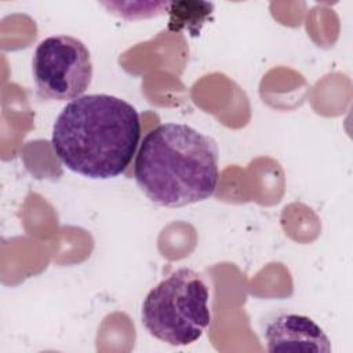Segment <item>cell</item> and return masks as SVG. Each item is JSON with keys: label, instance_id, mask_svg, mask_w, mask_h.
Masks as SVG:
<instances>
[{"label": "cell", "instance_id": "1", "mask_svg": "<svg viewBox=\"0 0 353 353\" xmlns=\"http://www.w3.org/2000/svg\"><path fill=\"white\" fill-rule=\"evenodd\" d=\"M141 139L138 110L109 94H88L68 102L52 125L51 146L72 172L112 179L128 168Z\"/></svg>", "mask_w": 353, "mask_h": 353}, {"label": "cell", "instance_id": "2", "mask_svg": "<svg viewBox=\"0 0 353 353\" xmlns=\"http://www.w3.org/2000/svg\"><path fill=\"white\" fill-rule=\"evenodd\" d=\"M134 179L160 207L176 208L210 199L219 181L216 141L183 123L149 131L135 154Z\"/></svg>", "mask_w": 353, "mask_h": 353}, {"label": "cell", "instance_id": "3", "mask_svg": "<svg viewBox=\"0 0 353 353\" xmlns=\"http://www.w3.org/2000/svg\"><path fill=\"white\" fill-rule=\"evenodd\" d=\"M210 288L201 273L182 266L145 296L141 321L156 339L171 346L197 342L211 323Z\"/></svg>", "mask_w": 353, "mask_h": 353}, {"label": "cell", "instance_id": "4", "mask_svg": "<svg viewBox=\"0 0 353 353\" xmlns=\"http://www.w3.org/2000/svg\"><path fill=\"white\" fill-rule=\"evenodd\" d=\"M32 74L40 98L70 102L83 97L91 84V52L77 37H46L33 52Z\"/></svg>", "mask_w": 353, "mask_h": 353}, {"label": "cell", "instance_id": "5", "mask_svg": "<svg viewBox=\"0 0 353 353\" xmlns=\"http://www.w3.org/2000/svg\"><path fill=\"white\" fill-rule=\"evenodd\" d=\"M263 338L269 352H331L324 330L313 319L292 312H279L269 317Z\"/></svg>", "mask_w": 353, "mask_h": 353}, {"label": "cell", "instance_id": "6", "mask_svg": "<svg viewBox=\"0 0 353 353\" xmlns=\"http://www.w3.org/2000/svg\"><path fill=\"white\" fill-rule=\"evenodd\" d=\"M168 8L170 30L176 32L188 29L193 34H197L207 17L212 12L214 6L211 3L201 1H174L168 3Z\"/></svg>", "mask_w": 353, "mask_h": 353}]
</instances>
